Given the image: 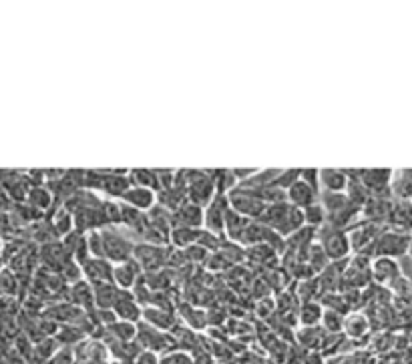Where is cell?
I'll use <instances>...</instances> for the list:
<instances>
[{"label": "cell", "mask_w": 412, "mask_h": 364, "mask_svg": "<svg viewBox=\"0 0 412 364\" xmlns=\"http://www.w3.org/2000/svg\"><path fill=\"white\" fill-rule=\"evenodd\" d=\"M133 260H135V262L139 264V268L145 270L147 274H155L157 270H161L165 266L167 252H165L161 246H153V244H141V246L135 244Z\"/></svg>", "instance_id": "5b68a950"}, {"label": "cell", "mask_w": 412, "mask_h": 364, "mask_svg": "<svg viewBox=\"0 0 412 364\" xmlns=\"http://www.w3.org/2000/svg\"><path fill=\"white\" fill-rule=\"evenodd\" d=\"M4 262H6V260H4V258H2V253H0V272L4 270Z\"/></svg>", "instance_id": "d4e9b609"}, {"label": "cell", "mask_w": 412, "mask_h": 364, "mask_svg": "<svg viewBox=\"0 0 412 364\" xmlns=\"http://www.w3.org/2000/svg\"><path fill=\"white\" fill-rule=\"evenodd\" d=\"M83 276L93 286L113 282V264L105 258H89L87 262L80 264Z\"/></svg>", "instance_id": "ba28073f"}, {"label": "cell", "mask_w": 412, "mask_h": 364, "mask_svg": "<svg viewBox=\"0 0 412 364\" xmlns=\"http://www.w3.org/2000/svg\"><path fill=\"white\" fill-rule=\"evenodd\" d=\"M318 197H320V191L312 190L310 186H306L300 179H298L292 188L285 190V202H287L290 206L298 207V209H304V207L316 204Z\"/></svg>", "instance_id": "7c38bea8"}, {"label": "cell", "mask_w": 412, "mask_h": 364, "mask_svg": "<svg viewBox=\"0 0 412 364\" xmlns=\"http://www.w3.org/2000/svg\"><path fill=\"white\" fill-rule=\"evenodd\" d=\"M227 204L236 214L248 218V220H260L266 209V204L255 195L254 191L246 190V188H234L229 191Z\"/></svg>", "instance_id": "7a4b0ae2"}, {"label": "cell", "mask_w": 412, "mask_h": 364, "mask_svg": "<svg viewBox=\"0 0 412 364\" xmlns=\"http://www.w3.org/2000/svg\"><path fill=\"white\" fill-rule=\"evenodd\" d=\"M139 280H141V268L133 258L113 266V284L119 290H131Z\"/></svg>", "instance_id": "9c48e42d"}, {"label": "cell", "mask_w": 412, "mask_h": 364, "mask_svg": "<svg viewBox=\"0 0 412 364\" xmlns=\"http://www.w3.org/2000/svg\"><path fill=\"white\" fill-rule=\"evenodd\" d=\"M300 181H304L306 186H310L312 190L320 191V186H318V169H300Z\"/></svg>", "instance_id": "603a6c76"}, {"label": "cell", "mask_w": 412, "mask_h": 364, "mask_svg": "<svg viewBox=\"0 0 412 364\" xmlns=\"http://www.w3.org/2000/svg\"><path fill=\"white\" fill-rule=\"evenodd\" d=\"M121 204H125V206L133 207V209H139L143 214H147L151 207L157 204V193L153 190H145V188H129L125 193H123V197L119 200Z\"/></svg>", "instance_id": "30bf717a"}, {"label": "cell", "mask_w": 412, "mask_h": 364, "mask_svg": "<svg viewBox=\"0 0 412 364\" xmlns=\"http://www.w3.org/2000/svg\"><path fill=\"white\" fill-rule=\"evenodd\" d=\"M50 227L55 232V236H66L75 230V220H73V214L66 209L64 206H61L59 209H55L52 218H50Z\"/></svg>", "instance_id": "5bb4252c"}, {"label": "cell", "mask_w": 412, "mask_h": 364, "mask_svg": "<svg viewBox=\"0 0 412 364\" xmlns=\"http://www.w3.org/2000/svg\"><path fill=\"white\" fill-rule=\"evenodd\" d=\"M113 312H115L117 320L131 322V324H135L143 314L139 302L133 298V294L129 290H119V294L115 298V304H113Z\"/></svg>", "instance_id": "52a82bcc"}, {"label": "cell", "mask_w": 412, "mask_h": 364, "mask_svg": "<svg viewBox=\"0 0 412 364\" xmlns=\"http://www.w3.org/2000/svg\"><path fill=\"white\" fill-rule=\"evenodd\" d=\"M348 181L344 169H318V186L324 193H342L348 188Z\"/></svg>", "instance_id": "8fae6325"}, {"label": "cell", "mask_w": 412, "mask_h": 364, "mask_svg": "<svg viewBox=\"0 0 412 364\" xmlns=\"http://www.w3.org/2000/svg\"><path fill=\"white\" fill-rule=\"evenodd\" d=\"M171 225L173 227H191L201 230L204 227V207L185 202L171 214Z\"/></svg>", "instance_id": "8992f818"}, {"label": "cell", "mask_w": 412, "mask_h": 364, "mask_svg": "<svg viewBox=\"0 0 412 364\" xmlns=\"http://www.w3.org/2000/svg\"><path fill=\"white\" fill-rule=\"evenodd\" d=\"M301 214H304V223H306V225L322 227V225L326 223V211H324V207L320 206L318 202L316 204H312V206L304 207Z\"/></svg>", "instance_id": "d6986e66"}, {"label": "cell", "mask_w": 412, "mask_h": 364, "mask_svg": "<svg viewBox=\"0 0 412 364\" xmlns=\"http://www.w3.org/2000/svg\"><path fill=\"white\" fill-rule=\"evenodd\" d=\"M131 188L129 172H103V183L101 191H105L109 197H123V193Z\"/></svg>", "instance_id": "4fadbf2b"}, {"label": "cell", "mask_w": 412, "mask_h": 364, "mask_svg": "<svg viewBox=\"0 0 412 364\" xmlns=\"http://www.w3.org/2000/svg\"><path fill=\"white\" fill-rule=\"evenodd\" d=\"M101 238H103V258L109 260L113 266L133 258L135 244L127 234H121L117 227H103Z\"/></svg>", "instance_id": "6da1fadb"}, {"label": "cell", "mask_w": 412, "mask_h": 364, "mask_svg": "<svg viewBox=\"0 0 412 364\" xmlns=\"http://www.w3.org/2000/svg\"><path fill=\"white\" fill-rule=\"evenodd\" d=\"M372 270H374V278H376V280L388 282V280H395V278H397V274H392V272H388V270L398 268L390 258H381V260H376V264H374V268Z\"/></svg>", "instance_id": "ffe728a7"}, {"label": "cell", "mask_w": 412, "mask_h": 364, "mask_svg": "<svg viewBox=\"0 0 412 364\" xmlns=\"http://www.w3.org/2000/svg\"><path fill=\"white\" fill-rule=\"evenodd\" d=\"M320 320H322V308H320V304L304 302V306L300 308L301 326L304 328H312V326H318Z\"/></svg>", "instance_id": "ac0fdd59"}, {"label": "cell", "mask_w": 412, "mask_h": 364, "mask_svg": "<svg viewBox=\"0 0 412 364\" xmlns=\"http://www.w3.org/2000/svg\"><path fill=\"white\" fill-rule=\"evenodd\" d=\"M133 364H159V356L155 352L145 350V352H139V356L135 358V363Z\"/></svg>", "instance_id": "cb8c5ba5"}, {"label": "cell", "mask_w": 412, "mask_h": 364, "mask_svg": "<svg viewBox=\"0 0 412 364\" xmlns=\"http://www.w3.org/2000/svg\"><path fill=\"white\" fill-rule=\"evenodd\" d=\"M318 236H320V244H322V252L326 253L330 260L346 258V253L350 252L348 236L342 230H336L332 225L324 223L320 227Z\"/></svg>", "instance_id": "3957f363"}, {"label": "cell", "mask_w": 412, "mask_h": 364, "mask_svg": "<svg viewBox=\"0 0 412 364\" xmlns=\"http://www.w3.org/2000/svg\"><path fill=\"white\" fill-rule=\"evenodd\" d=\"M2 250H4V239L0 236V253H2Z\"/></svg>", "instance_id": "484cf974"}, {"label": "cell", "mask_w": 412, "mask_h": 364, "mask_svg": "<svg viewBox=\"0 0 412 364\" xmlns=\"http://www.w3.org/2000/svg\"><path fill=\"white\" fill-rule=\"evenodd\" d=\"M129 181L133 188H145V190H153L157 193V175L153 169H131L129 172Z\"/></svg>", "instance_id": "2e32d148"}, {"label": "cell", "mask_w": 412, "mask_h": 364, "mask_svg": "<svg viewBox=\"0 0 412 364\" xmlns=\"http://www.w3.org/2000/svg\"><path fill=\"white\" fill-rule=\"evenodd\" d=\"M55 197L48 188L38 186V188H31L29 195H27V204L34 209V211H48V207L52 206Z\"/></svg>", "instance_id": "9a60e30c"}, {"label": "cell", "mask_w": 412, "mask_h": 364, "mask_svg": "<svg viewBox=\"0 0 412 364\" xmlns=\"http://www.w3.org/2000/svg\"><path fill=\"white\" fill-rule=\"evenodd\" d=\"M159 364H191V358L185 352H165V356L159 358Z\"/></svg>", "instance_id": "44dd1931"}, {"label": "cell", "mask_w": 412, "mask_h": 364, "mask_svg": "<svg viewBox=\"0 0 412 364\" xmlns=\"http://www.w3.org/2000/svg\"><path fill=\"white\" fill-rule=\"evenodd\" d=\"M199 238V230H191V227H171L169 239L171 244L177 246L179 250H187L190 246H195Z\"/></svg>", "instance_id": "e0dca14e"}, {"label": "cell", "mask_w": 412, "mask_h": 364, "mask_svg": "<svg viewBox=\"0 0 412 364\" xmlns=\"http://www.w3.org/2000/svg\"><path fill=\"white\" fill-rule=\"evenodd\" d=\"M229 209L227 204V195L215 193V197L204 207V230L209 234L222 236L223 223H225V214Z\"/></svg>", "instance_id": "277c9868"}, {"label": "cell", "mask_w": 412, "mask_h": 364, "mask_svg": "<svg viewBox=\"0 0 412 364\" xmlns=\"http://www.w3.org/2000/svg\"><path fill=\"white\" fill-rule=\"evenodd\" d=\"M75 360V354L71 349L57 350L50 358H48V364H73Z\"/></svg>", "instance_id": "7402d4cb"}]
</instances>
